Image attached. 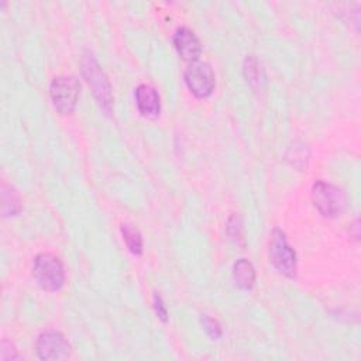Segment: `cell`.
Listing matches in <instances>:
<instances>
[{
	"label": "cell",
	"instance_id": "cell-1",
	"mask_svg": "<svg viewBox=\"0 0 361 361\" xmlns=\"http://www.w3.org/2000/svg\"><path fill=\"white\" fill-rule=\"evenodd\" d=\"M82 66V75L90 87L94 99L97 103L103 107V110L110 111L113 106V93H111V85L109 82L107 75L102 69L100 63L94 58V55L90 51H86L80 61Z\"/></svg>",
	"mask_w": 361,
	"mask_h": 361
},
{
	"label": "cell",
	"instance_id": "cell-2",
	"mask_svg": "<svg viewBox=\"0 0 361 361\" xmlns=\"http://www.w3.org/2000/svg\"><path fill=\"white\" fill-rule=\"evenodd\" d=\"M32 276L44 290H59L65 283L63 264L51 252H39L34 258Z\"/></svg>",
	"mask_w": 361,
	"mask_h": 361
},
{
	"label": "cell",
	"instance_id": "cell-3",
	"mask_svg": "<svg viewBox=\"0 0 361 361\" xmlns=\"http://www.w3.org/2000/svg\"><path fill=\"white\" fill-rule=\"evenodd\" d=\"M310 197L314 207L324 217L338 216L347 203V196L341 188L334 183L317 180L313 183Z\"/></svg>",
	"mask_w": 361,
	"mask_h": 361
},
{
	"label": "cell",
	"instance_id": "cell-4",
	"mask_svg": "<svg viewBox=\"0 0 361 361\" xmlns=\"http://www.w3.org/2000/svg\"><path fill=\"white\" fill-rule=\"evenodd\" d=\"M269 261L272 265L285 276L295 278L296 275V252L289 245L286 234L281 228H274L269 238V248H268Z\"/></svg>",
	"mask_w": 361,
	"mask_h": 361
},
{
	"label": "cell",
	"instance_id": "cell-5",
	"mask_svg": "<svg viewBox=\"0 0 361 361\" xmlns=\"http://www.w3.org/2000/svg\"><path fill=\"white\" fill-rule=\"evenodd\" d=\"M80 93L79 80L72 75L56 76L49 85V96L54 107L61 114L73 113Z\"/></svg>",
	"mask_w": 361,
	"mask_h": 361
},
{
	"label": "cell",
	"instance_id": "cell-6",
	"mask_svg": "<svg viewBox=\"0 0 361 361\" xmlns=\"http://www.w3.org/2000/svg\"><path fill=\"white\" fill-rule=\"evenodd\" d=\"M185 83L190 93L196 97H207L213 93L216 85V76L210 63L204 61L190 62L183 73Z\"/></svg>",
	"mask_w": 361,
	"mask_h": 361
},
{
	"label": "cell",
	"instance_id": "cell-7",
	"mask_svg": "<svg viewBox=\"0 0 361 361\" xmlns=\"http://www.w3.org/2000/svg\"><path fill=\"white\" fill-rule=\"evenodd\" d=\"M37 354L41 360H65L71 355V345L65 336L55 330L44 331L35 343Z\"/></svg>",
	"mask_w": 361,
	"mask_h": 361
},
{
	"label": "cell",
	"instance_id": "cell-8",
	"mask_svg": "<svg viewBox=\"0 0 361 361\" xmlns=\"http://www.w3.org/2000/svg\"><path fill=\"white\" fill-rule=\"evenodd\" d=\"M173 45L178 55L188 62H195L202 54V45L197 35L189 27H178L173 34Z\"/></svg>",
	"mask_w": 361,
	"mask_h": 361
},
{
	"label": "cell",
	"instance_id": "cell-9",
	"mask_svg": "<svg viewBox=\"0 0 361 361\" xmlns=\"http://www.w3.org/2000/svg\"><path fill=\"white\" fill-rule=\"evenodd\" d=\"M134 96H135L137 109L141 113V116L148 117V118H154V117L159 116L161 97L154 86L141 83L137 86Z\"/></svg>",
	"mask_w": 361,
	"mask_h": 361
},
{
	"label": "cell",
	"instance_id": "cell-10",
	"mask_svg": "<svg viewBox=\"0 0 361 361\" xmlns=\"http://www.w3.org/2000/svg\"><path fill=\"white\" fill-rule=\"evenodd\" d=\"M233 281L243 289L250 290L255 283V268L247 258H240L233 265Z\"/></svg>",
	"mask_w": 361,
	"mask_h": 361
},
{
	"label": "cell",
	"instance_id": "cell-11",
	"mask_svg": "<svg viewBox=\"0 0 361 361\" xmlns=\"http://www.w3.org/2000/svg\"><path fill=\"white\" fill-rule=\"evenodd\" d=\"M121 235L131 254L134 255L142 254V235L135 226L130 223L121 224Z\"/></svg>",
	"mask_w": 361,
	"mask_h": 361
},
{
	"label": "cell",
	"instance_id": "cell-12",
	"mask_svg": "<svg viewBox=\"0 0 361 361\" xmlns=\"http://www.w3.org/2000/svg\"><path fill=\"white\" fill-rule=\"evenodd\" d=\"M21 210L18 193L10 185L1 186V212L4 216H14Z\"/></svg>",
	"mask_w": 361,
	"mask_h": 361
},
{
	"label": "cell",
	"instance_id": "cell-13",
	"mask_svg": "<svg viewBox=\"0 0 361 361\" xmlns=\"http://www.w3.org/2000/svg\"><path fill=\"white\" fill-rule=\"evenodd\" d=\"M200 323H202L204 331L212 338H219L221 336V326H220V323L216 319L210 317L209 314H202L200 316Z\"/></svg>",
	"mask_w": 361,
	"mask_h": 361
},
{
	"label": "cell",
	"instance_id": "cell-14",
	"mask_svg": "<svg viewBox=\"0 0 361 361\" xmlns=\"http://www.w3.org/2000/svg\"><path fill=\"white\" fill-rule=\"evenodd\" d=\"M259 63L258 61L250 55L245 58L244 61V75L247 78L248 82H258V78H259Z\"/></svg>",
	"mask_w": 361,
	"mask_h": 361
},
{
	"label": "cell",
	"instance_id": "cell-15",
	"mask_svg": "<svg viewBox=\"0 0 361 361\" xmlns=\"http://www.w3.org/2000/svg\"><path fill=\"white\" fill-rule=\"evenodd\" d=\"M0 358H1L3 361H7V360H16V358H18L17 350H16V348H14V345H13L11 343H8L7 340H3V341H1Z\"/></svg>",
	"mask_w": 361,
	"mask_h": 361
},
{
	"label": "cell",
	"instance_id": "cell-16",
	"mask_svg": "<svg viewBox=\"0 0 361 361\" xmlns=\"http://www.w3.org/2000/svg\"><path fill=\"white\" fill-rule=\"evenodd\" d=\"M154 310H155V314L158 316V319H161L164 323L168 320V310L164 305L161 295H158V293L154 295Z\"/></svg>",
	"mask_w": 361,
	"mask_h": 361
}]
</instances>
